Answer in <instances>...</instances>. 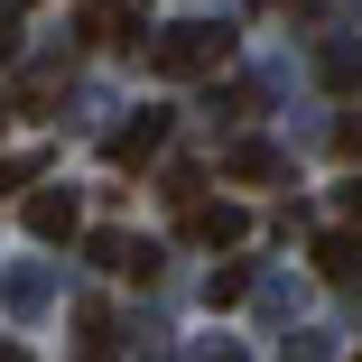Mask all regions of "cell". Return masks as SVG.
Instances as JSON below:
<instances>
[{
    "mask_svg": "<svg viewBox=\"0 0 362 362\" xmlns=\"http://www.w3.org/2000/svg\"><path fill=\"white\" fill-rule=\"evenodd\" d=\"M84 37H121V47H139V37H149V0H84Z\"/></svg>",
    "mask_w": 362,
    "mask_h": 362,
    "instance_id": "cell-4",
    "label": "cell"
},
{
    "mask_svg": "<svg viewBox=\"0 0 362 362\" xmlns=\"http://www.w3.org/2000/svg\"><path fill=\"white\" fill-rule=\"evenodd\" d=\"M334 149H344V158H362V121H344V130H334Z\"/></svg>",
    "mask_w": 362,
    "mask_h": 362,
    "instance_id": "cell-12",
    "label": "cell"
},
{
    "mask_svg": "<svg viewBox=\"0 0 362 362\" xmlns=\"http://www.w3.org/2000/svg\"><path fill=\"white\" fill-rule=\"evenodd\" d=\"M223 177H242V186H279L288 158L269 149V139H233V149H223Z\"/></svg>",
    "mask_w": 362,
    "mask_h": 362,
    "instance_id": "cell-5",
    "label": "cell"
},
{
    "mask_svg": "<svg viewBox=\"0 0 362 362\" xmlns=\"http://www.w3.org/2000/svg\"><path fill=\"white\" fill-rule=\"evenodd\" d=\"M37 177V158H0V195H10V186H28Z\"/></svg>",
    "mask_w": 362,
    "mask_h": 362,
    "instance_id": "cell-11",
    "label": "cell"
},
{
    "mask_svg": "<svg viewBox=\"0 0 362 362\" xmlns=\"http://www.w3.org/2000/svg\"><path fill=\"white\" fill-rule=\"evenodd\" d=\"M0 65H19V10L0 0Z\"/></svg>",
    "mask_w": 362,
    "mask_h": 362,
    "instance_id": "cell-9",
    "label": "cell"
},
{
    "mask_svg": "<svg viewBox=\"0 0 362 362\" xmlns=\"http://www.w3.org/2000/svg\"><path fill=\"white\" fill-rule=\"evenodd\" d=\"M307 260H316V279H334V288H344V279H362V233H316V251H307Z\"/></svg>",
    "mask_w": 362,
    "mask_h": 362,
    "instance_id": "cell-7",
    "label": "cell"
},
{
    "mask_svg": "<svg viewBox=\"0 0 362 362\" xmlns=\"http://www.w3.org/2000/svg\"><path fill=\"white\" fill-rule=\"evenodd\" d=\"M242 233H251L242 204H223V195H214V204H186V242H195V251H233Z\"/></svg>",
    "mask_w": 362,
    "mask_h": 362,
    "instance_id": "cell-2",
    "label": "cell"
},
{
    "mask_svg": "<svg viewBox=\"0 0 362 362\" xmlns=\"http://www.w3.org/2000/svg\"><path fill=\"white\" fill-rule=\"evenodd\" d=\"M168 149V112H139L130 130H112V168H139V158H158Z\"/></svg>",
    "mask_w": 362,
    "mask_h": 362,
    "instance_id": "cell-6",
    "label": "cell"
},
{
    "mask_svg": "<svg viewBox=\"0 0 362 362\" xmlns=\"http://www.w3.org/2000/svg\"><path fill=\"white\" fill-rule=\"evenodd\" d=\"M204 362H242V353H223V344H204Z\"/></svg>",
    "mask_w": 362,
    "mask_h": 362,
    "instance_id": "cell-14",
    "label": "cell"
},
{
    "mask_svg": "<svg viewBox=\"0 0 362 362\" xmlns=\"http://www.w3.org/2000/svg\"><path fill=\"white\" fill-rule=\"evenodd\" d=\"M242 298H251V269H214L204 279V307H242Z\"/></svg>",
    "mask_w": 362,
    "mask_h": 362,
    "instance_id": "cell-8",
    "label": "cell"
},
{
    "mask_svg": "<svg viewBox=\"0 0 362 362\" xmlns=\"http://www.w3.org/2000/svg\"><path fill=\"white\" fill-rule=\"evenodd\" d=\"M353 362H362V353H353Z\"/></svg>",
    "mask_w": 362,
    "mask_h": 362,
    "instance_id": "cell-18",
    "label": "cell"
},
{
    "mask_svg": "<svg viewBox=\"0 0 362 362\" xmlns=\"http://www.w3.org/2000/svg\"><path fill=\"white\" fill-rule=\"evenodd\" d=\"M223 65H233V28L223 19H177V28L149 37V75H168V84H204Z\"/></svg>",
    "mask_w": 362,
    "mask_h": 362,
    "instance_id": "cell-1",
    "label": "cell"
},
{
    "mask_svg": "<svg viewBox=\"0 0 362 362\" xmlns=\"http://www.w3.org/2000/svg\"><path fill=\"white\" fill-rule=\"evenodd\" d=\"M344 214H353V233H362V186H344Z\"/></svg>",
    "mask_w": 362,
    "mask_h": 362,
    "instance_id": "cell-13",
    "label": "cell"
},
{
    "mask_svg": "<svg viewBox=\"0 0 362 362\" xmlns=\"http://www.w3.org/2000/svg\"><path fill=\"white\" fill-rule=\"evenodd\" d=\"M0 362H28V353H19V344H0Z\"/></svg>",
    "mask_w": 362,
    "mask_h": 362,
    "instance_id": "cell-15",
    "label": "cell"
},
{
    "mask_svg": "<svg viewBox=\"0 0 362 362\" xmlns=\"http://www.w3.org/2000/svg\"><path fill=\"white\" fill-rule=\"evenodd\" d=\"M10 10H28V0H10Z\"/></svg>",
    "mask_w": 362,
    "mask_h": 362,
    "instance_id": "cell-17",
    "label": "cell"
},
{
    "mask_svg": "<svg viewBox=\"0 0 362 362\" xmlns=\"http://www.w3.org/2000/svg\"><path fill=\"white\" fill-rule=\"evenodd\" d=\"M0 130H10V103H0Z\"/></svg>",
    "mask_w": 362,
    "mask_h": 362,
    "instance_id": "cell-16",
    "label": "cell"
},
{
    "mask_svg": "<svg viewBox=\"0 0 362 362\" xmlns=\"http://www.w3.org/2000/svg\"><path fill=\"white\" fill-rule=\"evenodd\" d=\"M325 75H334V84H362V56H353V47H334V56H325Z\"/></svg>",
    "mask_w": 362,
    "mask_h": 362,
    "instance_id": "cell-10",
    "label": "cell"
},
{
    "mask_svg": "<svg viewBox=\"0 0 362 362\" xmlns=\"http://www.w3.org/2000/svg\"><path fill=\"white\" fill-rule=\"evenodd\" d=\"M28 233H37V242H75V233H84L75 186H37V195H28Z\"/></svg>",
    "mask_w": 362,
    "mask_h": 362,
    "instance_id": "cell-3",
    "label": "cell"
}]
</instances>
